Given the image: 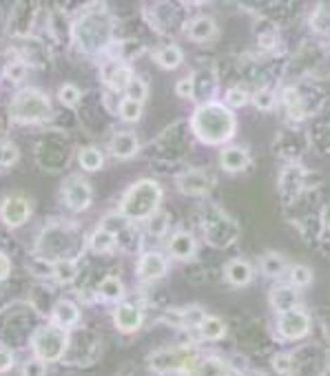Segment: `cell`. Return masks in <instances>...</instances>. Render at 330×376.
<instances>
[{"label": "cell", "instance_id": "obj_32", "mask_svg": "<svg viewBox=\"0 0 330 376\" xmlns=\"http://www.w3.org/2000/svg\"><path fill=\"white\" fill-rule=\"evenodd\" d=\"M115 246H118V239L113 235H109L107 231H102V228H98L91 237H89V248H91L94 252H98V254L111 252V250H115Z\"/></svg>", "mask_w": 330, "mask_h": 376}, {"label": "cell", "instance_id": "obj_39", "mask_svg": "<svg viewBox=\"0 0 330 376\" xmlns=\"http://www.w3.org/2000/svg\"><path fill=\"white\" fill-rule=\"evenodd\" d=\"M58 100L65 104V107H78L80 100H82V91L78 84L73 82H67L58 89Z\"/></svg>", "mask_w": 330, "mask_h": 376}, {"label": "cell", "instance_id": "obj_12", "mask_svg": "<svg viewBox=\"0 0 330 376\" xmlns=\"http://www.w3.org/2000/svg\"><path fill=\"white\" fill-rule=\"evenodd\" d=\"M277 332L281 335V339H288V341L304 339L310 332V317L299 308L281 312L277 319Z\"/></svg>", "mask_w": 330, "mask_h": 376}, {"label": "cell", "instance_id": "obj_51", "mask_svg": "<svg viewBox=\"0 0 330 376\" xmlns=\"http://www.w3.org/2000/svg\"><path fill=\"white\" fill-rule=\"evenodd\" d=\"M11 273V259H9V254L0 250V281H5Z\"/></svg>", "mask_w": 330, "mask_h": 376}, {"label": "cell", "instance_id": "obj_21", "mask_svg": "<svg viewBox=\"0 0 330 376\" xmlns=\"http://www.w3.org/2000/svg\"><path fill=\"white\" fill-rule=\"evenodd\" d=\"M248 164H250V157L242 146H227L220 153V167L227 173H242Z\"/></svg>", "mask_w": 330, "mask_h": 376}, {"label": "cell", "instance_id": "obj_33", "mask_svg": "<svg viewBox=\"0 0 330 376\" xmlns=\"http://www.w3.org/2000/svg\"><path fill=\"white\" fill-rule=\"evenodd\" d=\"M310 27L315 34L330 36V3H322L317 9H315L312 18H310Z\"/></svg>", "mask_w": 330, "mask_h": 376}, {"label": "cell", "instance_id": "obj_15", "mask_svg": "<svg viewBox=\"0 0 330 376\" xmlns=\"http://www.w3.org/2000/svg\"><path fill=\"white\" fill-rule=\"evenodd\" d=\"M100 78L113 91H127V86L131 84V80L136 78L133 75V69L127 63H120V60H109L104 63L100 69Z\"/></svg>", "mask_w": 330, "mask_h": 376}, {"label": "cell", "instance_id": "obj_38", "mask_svg": "<svg viewBox=\"0 0 330 376\" xmlns=\"http://www.w3.org/2000/svg\"><path fill=\"white\" fill-rule=\"evenodd\" d=\"M253 104L258 107L260 111H273L275 109V104H277V93L273 91V89H258V91L253 93Z\"/></svg>", "mask_w": 330, "mask_h": 376}, {"label": "cell", "instance_id": "obj_14", "mask_svg": "<svg viewBox=\"0 0 330 376\" xmlns=\"http://www.w3.org/2000/svg\"><path fill=\"white\" fill-rule=\"evenodd\" d=\"M144 323V312L138 304H131V301H120L113 310V325L115 330L125 335L138 332Z\"/></svg>", "mask_w": 330, "mask_h": 376}, {"label": "cell", "instance_id": "obj_24", "mask_svg": "<svg viewBox=\"0 0 330 376\" xmlns=\"http://www.w3.org/2000/svg\"><path fill=\"white\" fill-rule=\"evenodd\" d=\"M224 275H227L229 283L237 285V288H244L253 281V266L246 259H233L224 268Z\"/></svg>", "mask_w": 330, "mask_h": 376}, {"label": "cell", "instance_id": "obj_26", "mask_svg": "<svg viewBox=\"0 0 330 376\" xmlns=\"http://www.w3.org/2000/svg\"><path fill=\"white\" fill-rule=\"evenodd\" d=\"M153 60L162 69L173 71L184 63V53L179 47H175V44H167V47H160L153 51Z\"/></svg>", "mask_w": 330, "mask_h": 376}, {"label": "cell", "instance_id": "obj_49", "mask_svg": "<svg viewBox=\"0 0 330 376\" xmlns=\"http://www.w3.org/2000/svg\"><path fill=\"white\" fill-rule=\"evenodd\" d=\"M175 93L179 98H184V100L193 98V75H189V78H182V80L175 84Z\"/></svg>", "mask_w": 330, "mask_h": 376}, {"label": "cell", "instance_id": "obj_46", "mask_svg": "<svg viewBox=\"0 0 330 376\" xmlns=\"http://www.w3.org/2000/svg\"><path fill=\"white\" fill-rule=\"evenodd\" d=\"M27 69H29V65L25 63V60H16V63L5 67V78L13 84H18L27 78Z\"/></svg>", "mask_w": 330, "mask_h": 376}, {"label": "cell", "instance_id": "obj_6", "mask_svg": "<svg viewBox=\"0 0 330 376\" xmlns=\"http://www.w3.org/2000/svg\"><path fill=\"white\" fill-rule=\"evenodd\" d=\"M69 341H71V335L67 330L58 328L49 321L34 330L29 345H32L34 356L40 358L42 363H56V361H63L67 356Z\"/></svg>", "mask_w": 330, "mask_h": 376}, {"label": "cell", "instance_id": "obj_29", "mask_svg": "<svg viewBox=\"0 0 330 376\" xmlns=\"http://www.w3.org/2000/svg\"><path fill=\"white\" fill-rule=\"evenodd\" d=\"M284 104H286L288 115H291L293 119H302V117H306V113H308L306 100L302 98V93H299L295 86H288L286 91H284Z\"/></svg>", "mask_w": 330, "mask_h": 376}, {"label": "cell", "instance_id": "obj_37", "mask_svg": "<svg viewBox=\"0 0 330 376\" xmlns=\"http://www.w3.org/2000/svg\"><path fill=\"white\" fill-rule=\"evenodd\" d=\"M18 157H20L18 146L7 138H0V169L13 167V164L18 162Z\"/></svg>", "mask_w": 330, "mask_h": 376}, {"label": "cell", "instance_id": "obj_13", "mask_svg": "<svg viewBox=\"0 0 330 376\" xmlns=\"http://www.w3.org/2000/svg\"><path fill=\"white\" fill-rule=\"evenodd\" d=\"M175 186L182 195H189V197H202V195L211 193V188L215 186V179L206 171H186L177 175Z\"/></svg>", "mask_w": 330, "mask_h": 376}, {"label": "cell", "instance_id": "obj_44", "mask_svg": "<svg viewBox=\"0 0 330 376\" xmlns=\"http://www.w3.org/2000/svg\"><path fill=\"white\" fill-rule=\"evenodd\" d=\"M273 370L277 372V374H281V376H288V374H293V365H295V356L293 354H288V352H277L275 356H273Z\"/></svg>", "mask_w": 330, "mask_h": 376}, {"label": "cell", "instance_id": "obj_5", "mask_svg": "<svg viewBox=\"0 0 330 376\" xmlns=\"http://www.w3.org/2000/svg\"><path fill=\"white\" fill-rule=\"evenodd\" d=\"M7 115L13 124H42L51 119L53 107L47 93L34 86H25L11 98Z\"/></svg>", "mask_w": 330, "mask_h": 376}, {"label": "cell", "instance_id": "obj_18", "mask_svg": "<svg viewBox=\"0 0 330 376\" xmlns=\"http://www.w3.org/2000/svg\"><path fill=\"white\" fill-rule=\"evenodd\" d=\"M140 150V138L133 131H120L109 140V153L115 160H131Z\"/></svg>", "mask_w": 330, "mask_h": 376}, {"label": "cell", "instance_id": "obj_20", "mask_svg": "<svg viewBox=\"0 0 330 376\" xmlns=\"http://www.w3.org/2000/svg\"><path fill=\"white\" fill-rule=\"evenodd\" d=\"M195 250H198V244H195V237L189 231H177L169 239V252L179 261H189Z\"/></svg>", "mask_w": 330, "mask_h": 376}, {"label": "cell", "instance_id": "obj_48", "mask_svg": "<svg viewBox=\"0 0 330 376\" xmlns=\"http://www.w3.org/2000/svg\"><path fill=\"white\" fill-rule=\"evenodd\" d=\"M16 365V354L9 348H0V374H7Z\"/></svg>", "mask_w": 330, "mask_h": 376}, {"label": "cell", "instance_id": "obj_52", "mask_svg": "<svg viewBox=\"0 0 330 376\" xmlns=\"http://www.w3.org/2000/svg\"><path fill=\"white\" fill-rule=\"evenodd\" d=\"M115 376H133V372H129V370H122V372H118Z\"/></svg>", "mask_w": 330, "mask_h": 376}, {"label": "cell", "instance_id": "obj_16", "mask_svg": "<svg viewBox=\"0 0 330 376\" xmlns=\"http://www.w3.org/2000/svg\"><path fill=\"white\" fill-rule=\"evenodd\" d=\"M82 319V310L80 306L76 304V301H71V299H56V304L49 312V321L58 328H63V330H73Z\"/></svg>", "mask_w": 330, "mask_h": 376}, {"label": "cell", "instance_id": "obj_42", "mask_svg": "<svg viewBox=\"0 0 330 376\" xmlns=\"http://www.w3.org/2000/svg\"><path fill=\"white\" fill-rule=\"evenodd\" d=\"M204 319H206V312L200 306H189L182 310V325L189 330H198Z\"/></svg>", "mask_w": 330, "mask_h": 376}, {"label": "cell", "instance_id": "obj_41", "mask_svg": "<svg viewBox=\"0 0 330 376\" xmlns=\"http://www.w3.org/2000/svg\"><path fill=\"white\" fill-rule=\"evenodd\" d=\"M312 283V270L304 264H297L291 268V285L297 290V288H306V285Z\"/></svg>", "mask_w": 330, "mask_h": 376}, {"label": "cell", "instance_id": "obj_47", "mask_svg": "<svg viewBox=\"0 0 330 376\" xmlns=\"http://www.w3.org/2000/svg\"><path fill=\"white\" fill-rule=\"evenodd\" d=\"M146 96H148V86H146V82L140 80V78H133L131 84L127 86V98H129V100H136V102H144Z\"/></svg>", "mask_w": 330, "mask_h": 376}, {"label": "cell", "instance_id": "obj_8", "mask_svg": "<svg viewBox=\"0 0 330 376\" xmlns=\"http://www.w3.org/2000/svg\"><path fill=\"white\" fill-rule=\"evenodd\" d=\"M204 221V237L206 242L215 248H229L237 242L239 237V226L233 221L227 213H222L217 206H208L202 213Z\"/></svg>", "mask_w": 330, "mask_h": 376}, {"label": "cell", "instance_id": "obj_53", "mask_svg": "<svg viewBox=\"0 0 330 376\" xmlns=\"http://www.w3.org/2000/svg\"><path fill=\"white\" fill-rule=\"evenodd\" d=\"M3 131H5V124H3V122H0V138H3Z\"/></svg>", "mask_w": 330, "mask_h": 376}, {"label": "cell", "instance_id": "obj_40", "mask_svg": "<svg viewBox=\"0 0 330 376\" xmlns=\"http://www.w3.org/2000/svg\"><path fill=\"white\" fill-rule=\"evenodd\" d=\"M169 221H171L169 213H164V210H158V213H153L151 217L146 219V228H148V233H151V235L162 237L164 233L169 231Z\"/></svg>", "mask_w": 330, "mask_h": 376}, {"label": "cell", "instance_id": "obj_34", "mask_svg": "<svg viewBox=\"0 0 330 376\" xmlns=\"http://www.w3.org/2000/svg\"><path fill=\"white\" fill-rule=\"evenodd\" d=\"M100 228L102 231H107L109 235H113L115 239L122 235L125 231H129L131 228V221L129 219H125L120 213H111V215H107V217H102V221H100Z\"/></svg>", "mask_w": 330, "mask_h": 376}, {"label": "cell", "instance_id": "obj_11", "mask_svg": "<svg viewBox=\"0 0 330 376\" xmlns=\"http://www.w3.org/2000/svg\"><path fill=\"white\" fill-rule=\"evenodd\" d=\"M63 200L71 210L82 213L94 202V188L82 177H69L63 184Z\"/></svg>", "mask_w": 330, "mask_h": 376}, {"label": "cell", "instance_id": "obj_28", "mask_svg": "<svg viewBox=\"0 0 330 376\" xmlns=\"http://www.w3.org/2000/svg\"><path fill=\"white\" fill-rule=\"evenodd\" d=\"M78 164H80L82 171L96 173V171H100L104 167V153L96 146H84V148H80V153H78Z\"/></svg>", "mask_w": 330, "mask_h": 376}, {"label": "cell", "instance_id": "obj_36", "mask_svg": "<svg viewBox=\"0 0 330 376\" xmlns=\"http://www.w3.org/2000/svg\"><path fill=\"white\" fill-rule=\"evenodd\" d=\"M262 270L268 277H279L284 270H286V261H284V257L277 252H266L262 257Z\"/></svg>", "mask_w": 330, "mask_h": 376}, {"label": "cell", "instance_id": "obj_10", "mask_svg": "<svg viewBox=\"0 0 330 376\" xmlns=\"http://www.w3.org/2000/svg\"><path fill=\"white\" fill-rule=\"evenodd\" d=\"M34 213V204L29 197L23 195H7V197L0 202V221H3L7 228H20Z\"/></svg>", "mask_w": 330, "mask_h": 376}, {"label": "cell", "instance_id": "obj_4", "mask_svg": "<svg viewBox=\"0 0 330 376\" xmlns=\"http://www.w3.org/2000/svg\"><path fill=\"white\" fill-rule=\"evenodd\" d=\"M162 204V186L156 179H138L131 184L120 202L118 213L129 221H146L160 210Z\"/></svg>", "mask_w": 330, "mask_h": 376}, {"label": "cell", "instance_id": "obj_50", "mask_svg": "<svg viewBox=\"0 0 330 376\" xmlns=\"http://www.w3.org/2000/svg\"><path fill=\"white\" fill-rule=\"evenodd\" d=\"M162 321L167 325H171V328H184L182 325V310H167V312H164Z\"/></svg>", "mask_w": 330, "mask_h": 376}, {"label": "cell", "instance_id": "obj_27", "mask_svg": "<svg viewBox=\"0 0 330 376\" xmlns=\"http://www.w3.org/2000/svg\"><path fill=\"white\" fill-rule=\"evenodd\" d=\"M302 184H304V171L299 167H288L279 177V188L286 195V200L295 197V195L302 190Z\"/></svg>", "mask_w": 330, "mask_h": 376}, {"label": "cell", "instance_id": "obj_7", "mask_svg": "<svg viewBox=\"0 0 330 376\" xmlns=\"http://www.w3.org/2000/svg\"><path fill=\"white\" fill-rule=\"evenodd\" d=\"M36 160L42 171L58 173L63 171L71 160V144L60 131H49L36 144Z\"/></svg>", "mask_w": 330, "mask_h": 376}, {"label": "cell", "instance_id": "obj_1", "mask_svg": "<svg viewBox=\"0 0 330 376\" xmlns=\"http://www.w3.org/2000/svg\"><path fill=\"white\" fill-rule=\"evenodd\" d=\"M71 38L76 47L87 53L96 56L104 49H111L113 44V16L102 5H89L71 25Z\"/></svg>", "mask_w": 330, "mask_h": 376}, {"label": "cell", "instance_id": "obj_22", "mask_svg": "<svg viewBox=\"0 0 330 376\" xmlns=\"http://www.w3.org/2000/svg\"><path fill=\"white\" fill-rule=\"evenodd\" d=\"M186 36L193 42H208L217 36V25L208 16H198L186 25Z\"/></svg>", "mask_w": 330, "mask_h": 376}, {"label": "cell", "instance_id": "obj_17", "mask_svg": "<svg viewBox=\"0 0 330 376\" xmlns=\"http://www.w3.org/2000/svg\"><path fill=\"white\" fill-rule=\"evenodd\" d=\"M136 273L142 281H158L169 273V261L162 252H144L138 261Z\"/></svg>", "mask_w": 330, "mask_h": 376}, {"label": "cell", "instance_id": "obj_35", "mask_svg": "<svg viewBox=\"0 0 330 376\" xmlns=\"http://www.w3.org/2000/svg\"><path fill=\"white\" fill-rule=\"evenodd\" d=\"M142 111H144L142 102L129 100V98L120 100V104H118V115L122 117L125 122H138V119L142 117Z\"/></svg>", "mask_w": 330, "mask_h": 376}, {"label": "cell", "instance_id": "obj_19", "mask_svg": "<svg viewBox=\"0 0 330 376\" xmlns=\"http://www.w3.org/2000/svg\"><path fill=\"white\" fill-rule=\"evenodd\" d=\"M233 370L224 358L220 356H198L193 365L186 370L184 376H231Z\"/></svg>", "mask_w": 330, "mask_h": 376}, {"label": "cell", "instance_id": "obj_45", "mask_svg": "<svg viewBox=\"0 0 330 376\" xmlns=\"http://www.w3.org/2000/svg\"><path fill=\"white\" fill-rule=\"evenodd\" d=\"M47 363H42L40 358L32 356L20 365V376H47Z\"/></svg>", "mask_w": 330, "mask_h": 376}, {"label": "cell", "instance_id": "obj_31", "mask_svg": "<svg viewBox=\"0 0 330 376\" xmlns=\"http://www.w3.org/2000/svg\"><path fill=\"white\" fill-rule=\"evenodd\" d=\"M78 277V264L76 261H53L51 264V279L60 285L71 283Z\"/></svg>", "mask_w": 330, "mask_h": 376}, {"label": "cell", "instance_id": "obj_23", "mask_svg": "<svg viewBox=\"0 0 330 376\" xmlns=\"http://www.w3.org/2000/svg\"><path fill=\"white\" fill-rule=\"evenodd\" d=\"M299 304V294L293 285H275L271 290V306L275 312H288V310H295Z\"/></svg>", "mask_w": 330, "mask_h": 376}, {"label": "cell", "instance_id": "obj_30", "mask_svg": "<svg viewBox=\"0 0 330 376\" xmlns=\"http://www.w3.org/2000/svg\"><path fill=\"white\" fill-rule=\"evenodd\" d=\"M198 330H200V337L206 341H220L227 337V323L220 317H213V314H206V319L202 321Z\"/></svg>", "mask_w": 330, "mask_h": 376}, {"label": "cell", "instance_id": "obj_2", "mask_svg": "<svg viewBox=\"0 0 330 376\" xmlns=\"http://www.w3.org/2000/svg\"><path fill=\"white\" fill-rule=\"evenodd\" d=\"M235 129H237V119L227 104L204 102L191 115V131L204 144L217 146L229 142L235 135Z\"/></svg>", "mask_w": 330, "mask_h": 376}, {"label": "cell", "instance_id": "obj_43", "mask_svg": "<svg viewBox=\"0 0 330 376\" xmlns=\"http://www.w3.org/2000/svg\"><path fill=\"white\" fill-rule=\"evenodd\" d=\"M250 96L244 86H231L227 96H224V104H227L229 109H239V107H244V104H248Z\"/></svg>", "mask_w": 330, "mask_h": 376}, {"label": "cell", "instance_id": "obj_3", "mask_svg": "<svg viewBox=\"0 0 330 376\" xmlns=\"http://www.w3.org/2000/svg\"><path fill=\"white\" fill-rule=\"evenodd\" d=\"M38 257L44 261H76L84 250V239L78 228L65 223L47 226L38 237Z\"/></svg>", "mask_w": 330, "mask_h": 376}, {"label": "cell", "instance_id": "obj_9", "mask_svg": "<svg viewBox=\"0 0 330 376\" xmlns=\"http://www.w3.org/2000/svg\"><path fill=\"white\" fill-rule=\"evenodd\" d=\"M200 354L195 352V348L189 345H177V348H162L156 350L153 354H148L146 358V368L158 376H167L173 372L186 374V370L193 365V361Z\"/></svg>", "mask_w": 330, "mask_h": 376}, {"label": "cell", "instance_id": "obj_25", "mask_svg": "<svg viewBox=\"0 0 330 376\" xmlns=\"http://www.w3.org/2000/svg\"><path fill=\"white\" fill-rule=\"evenodd\" d=\"M96 294L100 297V301H109V304H120L125 297V283L120 281V277H104L98 288Z\"/></svg>", "mask_w": 330, "mask_h": 376}]
</instances>
